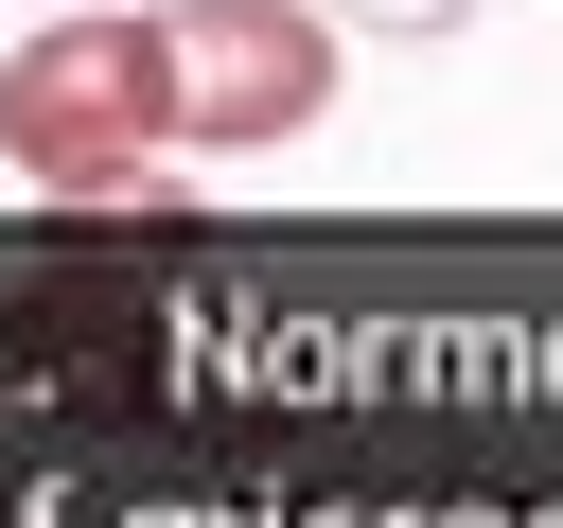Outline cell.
<instances>
[{
	"label": "cell",
	"mask_w": 563,
	"mask_h": 528,
	"mask_svg": "<svg viewBox=\"0 0 563 528\" xmlns=\"http://www.w3.org/2000/svg\"><path fill=\"white\" fill-rule=\"evenodd\" d=\"M158 158H176V35H158V0H88V18H35L0 53V176H35L53 211H123Z\"/></svg>",
	"instance_id": "obj_1"
},
{
	"label": "cell",
	"mask_w": 563,
	"mask_h": 528,
	"mask_svg": "<svg viewBox=\"0 0 563 528\" xmlns=\"http://www.w3.org/2000/svg\"><path fill=\"white\" fill-rule=\"evenodd\" d=\"M158 35H176V141L194 158H282V141H317L334 123V18L317 0H158Z\"/></svg>",
	"instance_id": "obj_2"
}]
</instances>
